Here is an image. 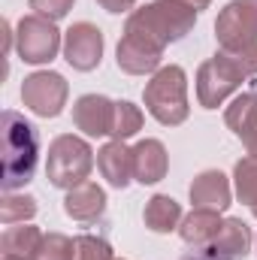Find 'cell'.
Segmentation results:
<instances>
[{
	"label": "cell",
	"mask_w": 257,
	"mask_h": 260,
	"mask_svg": "<svg viewBox=\"0 0 257 260\" xmlns=\"http://www.w3.org/2000/svg\"><path fill=\"white\" fill-rule=\"evenodd\" d=\"M215 37L221 49H239V46H254L257 43V0H230L218 21H215Z\"/></svg>",
	"instance_id": "8"
},
{
	"label": "cell",
	"mask_w": 257,
	"mask_h": 260,
	"mask_svg": "<svg viewBox=\"0 0 257 260\" xmlns=\"http://www.w3.org/2000/svg\"><path fill=\"white\" fill-rule=\"evenodd\" d=\"M67 94H70V85L61 73H52V70H40V73H30L21 85V100L24 106L40 115V118H55L61 115L67 106Z\"/></svg>",
	"instance_id": "7"
},
{
	"label": "cell",
	"mask_w": 257,
	"mask_h": 260,
	"mask_svg": "<svg viewBox=\"0 0 257 260\" xmlns=\"http://www.w3.org/2000/svg\"><path fill=\"white\" fill-rule=\"evenodd\" d=\"M64 212L79 221V224H91L106 212V194L97 182H82L76 188H70L64 197Z\"/></svg>",
	"instance_id": "14"
},
{
	"label": "cell",
	"mask_w": 257,
	"mask_h": 260,
	"mask_svg": "<svg viewBox=\"0 0 257 260\" xmlns=\"http://www.w3.org/2000/svg\"><path fill=\"white\" fill-rule=\"evenodd\" d=\"M3 260H24V257H3Z\"/></svg>",
	"instance_id": "30"
},
{
	"label": "cell",
	"mask_w": 257,
	"mask_h": 260,
	"mask_svg": "<svg viewBox=\"0 0 257 260\" xmlns=\"http://www.w3.org/2000/svg\"><path fill=\"white\" fill-rule=\"evenodd\" d=\"M15 49L24 64H49L64 49L61 30L43 15H24L15 27Z\"/></svg>",
	"instance_id": "6"
},
{
	"label": "cell",
	"mask_w": 257,
	"mask_h": 260,
	"mask_svg": "<svg viewBox=\"0 0 257 260\" xmlns=\"http://www.w3.org/2000/svg\"><path fill=\"white\" fill-rule=\"evenodd\" d=\"M194 21H197V12H194L191 6L176 3V0H157V3H148L142 9L130 12L124 27L148 37L160 49H167L170 43H176L185 34H191Z\"/></svg>",
	"instance_id": "2"
},
{
	"label": "cell",
	"mask_w": 257,
	"mask_h": 260,
	"mask_svg": "<svg viewBox=\"0 0 257 260\" xmlns=\"http://www.w3.org/2000/svg\"><path fill=\"white\" fill-rule=\"evenodd\" d=\"M30 9H34V15H43L49 21H61L73 9V0H30Z\"/></svg>",
	"instance_id": "26"
},
{
	"label": "cell",
	"mask_w": 257,
	"mask_h": 260,
	"mask_svg": "<svg viewBox=\"0 0 257 260\" xmlns=\"http://www.w3.org/2000/svg\"><path fill=\"white\" fill-rule=\"evenodd\" d=\"M182 260H224L221 254H215L212 248H194V251H188Z\"/></svg>",
	"instance_id": "28"
},
{
	"label": "cell",
	"mask_w": 257,
	"mask_h": 260,
	"mask_svg": "<svg viewBox=\"0 0 257 260\" xmlns=\"http://www.w3.org/2000/svg\"><path fill=\"white\" fill-rule=\"evenodd\" d=\"M145 109L154 121H160L164 127H176L188 118L191 106H188V76L185 70L176 64L160 67L151 82L145 85Z\"/></svg>",
	"instance_id": "3"
},
{
	"label": "cell",
	"mask_w": 257,
	"mask_h": 260,
	"mask_svg": "<svg viewBox=\"0 0 257 260\" xmlns=\"http://www.w3.org/2000/svg\"><path fill=\"white\" fill-rule=\"evenodd\" d=\"M40 242H43V233L37 227H30V224H9L6 233L0 236V251H3V257L34 260Z\"/></svg>",
	"instance_id": "20"
},
{
	"label": "cell",
	"mask_w": 257,
	"mask_h": 260,
	"mask_svg": "<svg viewBox=\"0 0 257 260\" xmlns=\"http://www.w3.org/2000/svg\"><path fill=\"white\" fill-rule=\"evenodd\" d=\"M142 221L151 233H173L182 221V206L167 194H154L145 203V212H142Z\"/></svg>",
	"instance_id": "19"
},
{
	"label": "cell",
	"mask_w": 257,
	"mask_h": 260,
	"mask_svg": "<svg viewBox=\"0 0 257 260\" xmlns=\"http://www.w3.org/2000/svg\"><path fill=\"white\" fill-rule=\"evenodd\" d=\"M142 127V112L139 106H133L130 100H118L115 103V124H112V136L115 139H130L133 133Z\"/></svg>",
	"instance_id": "24"
},
{
	"label": "cell",
	"mask_w": 257,
	"mask_h": 260,
	"mask_svg": "<svg viewBox=\"0 0 257 260\" xmlns=\"http://www.w3.org/2000/svg\"><path fill=\"white\" fill-rule=\"evenodd\" d=\"M230 182L221 170H206L191 182V203L194 209H215L224 212L230 206Z\"/></svg>",
	"instance_id": "16"
},
{
	"label": "cell",
	"mask_w": 257,
	"mask_h": 260,
	"mask_svg": "<svg viewBox=\"0 0 257 260\" xmlns=\"http://www.w3.org/2000/svg\"><path fill=\"white\" fill-rule=\"evenodd\" d=\"M0 148H3V191L12 194L24 188L37 173V160H40L37 127L24 121V115L6 109L0 118Z\"/></svg>",
	"instance_id": "1"
},
{
	"label": "cell",
	"mask_w": 257,
	"mask_h": 260,
	"mask_svg": "<svg viewBox=\"0 0 257 260\" xmlns=\"http://www.w3.org/2000/svg\"><path fill=\"white\" fill-rule=\"evenodd\" d=\"M233 179H236V197L239 203H245L257 218V157H242L233 167Z\"/></svg>",
	"instance_id": "21"
},
{
	"label": "cell",
	"mask_w": 257,
	"mask_h": 260,
	"mask_svg": "<svg viewBox=\"0 0 257 260\" xmlns=\"http://www.w3.org/2000/svg\"><path fill=\"white\" fill-rule=\"evenodd\" d=\"M224 121H227V127L242 139V145L248 148V154L257 157V91L239 94L227 106Z\"/></svg>",
	"instance_id": "13"
},
{
	"label": "cell",
	"mask_w": 257,
	"mask_h": 260,
	"mask_svg": "<svg viewBox=\"0 0 257 260\" xmlns=\"http://www.w3.org/2000/svg\"><path fill=\"white\" fill-rule=\"evenodd\" d=\"M76 260H115L112 248L100 236H79L76 239Z\"/></svg>",
	"instance_id": "25"
},
{
	"label": "cell",
	"mask_w": 257,
	"mask_h": 260,
	"mask_svg": "<svg viewBox=\"0 0 257 260\" xmlns=\"http://www.w3.org/2000/svg\"><path fill=\"white\" fill-rule=\"evenodd\" d=\"M115 55H118V67L124 73H130V76H145V73H151V70L160 67L164 49L157 43H151L148 37H142V34L124 27V37H121Z\"/></svg>",
	"instance_id": "10"
},
{
	"label": "cell",
	"mask_w": 257,
	"mask_h": 260,
	"mask_svg": "<svg viewBox=\"0 0 257 260\" xmlns=\"http://www.w3.org/2000/svg\"><path fill=\"white\" fill-rule=\"evenodd\" d=\"M94 167V151L85 139L73 136V133H61L52 139L49 145V157H46V176L55 188H76L82 182H88Z\"/></svg>",
	"instance_id": "4"
},
{
	"label": "cell",
	"mask_w": 257,
	"mask_h": 260,
	"mask_svg": "<svg viewBox=\"0 0 257 260\" xmlns=\"http://www.w3.org/2000/svg\"><path fill=\"white\" fill-rule=\"evenodd\" d=\"M73 121L88 136H112L115 103L109 97H103V94H85L73 106Z\"/></svg>",
	"instance_id": "11"
},
{
	"label": "cell",
	"mask_w": 257,
	"mask_h": 260,
	"mask_svg": "<svg viewBox=\"0 0 257 260\" xmlns=\"http://www.w3.org/2000/svg\"><path fill=\"white\" fill-rule=\"evenodd\" d=\"M209 248L215 254H221L224 260L245 257L251 251V230H248V224L242 218H224V224H221V230H218V236L212 239Z\"/></svg>",
	"instance_id": "17"
},
{
	"label": "cell",
	"mask_w": 257,
	"mask_h": 260,
	"mask_svg": "<svg viewBox=\"0 0 257 260\" xmlns=\"http://www.w3.org/2000/svg\"><path fill=\"white\" fill-rule=\"evenodd\" d=\"M34 260H76V239L64 233H43Z\"/></svg>",
	"instance_id": "23"
},
{
	"label": "cell",
	"mask_w": 257,
	"mask_h": 260,
	"mask_svg": "<svg viewBox=\"0 0 257 260\" xmlns=\"http://www.w3.org/2000/svg\"><path fill=\"white\" fill-rule=\"evenodd\" d=\"M170 170V154L160 139H142L133 145V179L139 185H157Z\"/></svg>",
	"instance_id": "12"
},
{
	"label": "cell",
	"mask_w": 257,
	"mask_h": 260,
	"mask_svg": "<svg viewBox=\"0 0 257 260\" xmlns=\"http://www.w3.org/2000/svg\"><path fill=\"white\" fill-rule=\"evenodd\" d=\"M248 79L245 67L239 64V58L227 49H221L215 58L203 61L197 70V100L203 109H218L242 82Z\"/></svg>",
	"instance_id": "5"
},
{
	"label": "cell",
	"mask_w": 257,
	"mask_h": 260,
	"mask_svg": "<svg viewBox=\"0 0 257 260\" xmlns=\"http://www.w3.org/2000/svg\"><path fill=\"white\" fill-rule=\"evenodd\" d=\"M37 215V200L27 194H6L0 203V221L9 227V224H27L30 218Z\"/></svg>",
	"instance_id": "22"
},
{
	"label": "cell",
	"mask_w": 257,
	"mask_h": 260,
	"mask_svg": "<svg viewBox=\"0 0 257 260\" xmlns=\"http://www.w3.org/2000/svg\"><path fill=\"white\" fill-rule=\"evenodd\" d=\"M176 3H185V6H191L194 12H200V9H206L212 0H176Z\"/></svg>",
	"instance_id": "29"
},
{
	"label": "cell",
	"mask_w": 257,
	"mask_h": 260,
	"mask_svg": "<svg viewBox=\"0 0 257 260\" xmlns=\"http://www.w3.org/2000/svg\"><path fill=\"white\" fill-rule=\"evenodd\" d=\"M97 167L112 188H127L130 179H133V148L124 145V139L106 142L97 151Z\"/></svg>",
	"instance_id": "15"
},
{
	"label": "cell",
	"mask_w": 257,
	"mask_h": 260,
	"mask_svg": "<svg viewBox=\"0 0 257 260\" xmlns=\"http://www.w3.org/2000/svg\"><path fill=\"white\" fill-rule=\"evenodd\" d=\"M64 58L73 70L91 73L103 58V34L91 21H76L64 34Z\"/></svg>",
	"instance_id": "9"
},
{
	"label": "cell",
	"mask_w": 257,
	"mask_h": 260,
	"mask_svg": "<svg viewBox=\"0 0 257 260\" xmlns=\"http://www.w3.org/2000/svg\"><path fill=\"white\" fill-rule=\"evenodd\" d=\"M221 215L215 212V209H194L191 215L179 224V233H182V239L194 245V248H209L212 245V239L218 236V230H221Z\"/></svg>",
	"instance_id": "18"
},
{
	"label": "cell",
	"mask_w": 257,
	"mask_h": 260,
	"mask_svg": "<svg viewBox=\"0 0 257 260\" xmlns=\"http://www.w3.org/2000/svg\"><path fill=\"white\" fill-rule=\"evenodd\" d=\"M106 12H127V9H133V3L136 0H97Z\"/></svg>",
	"instance_id": "27"
}]
</instances>
